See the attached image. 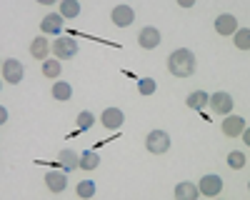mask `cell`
Returning a JSON list of instances; mask_svg holds the SVG:
<instances>
[{"label":"cell","instance_id":"cell-17","mask_svg":"<svg viewBox=\"0 0 250 200\" xmlns=\"http://www.w3.org/2000/svg\"><path fill=\"white\" fill-rule=\"evenodd\" d=\"M200 193H198V188L193 185V183H178L175 185V198L178 200H195Z\"/></svg>","mask_w":250,"mask_h":200},{"label":"cell","instance_id":"cell-12","mask_svg":"<svg viewBox=\"0 0 250 200\" xmlns=\"http://www.w3.org/2000/svg\"><path fill=\"white\" fill-rule=\"evenodd\" d=\"M40 30L45 35H60L62 33V15H58V13L45 15V20L40 23Z\"/></svg>","mask_w":250,"mask_h":200},{"label":"cell","instance_id":"cell-22","mask_svg":"<svg viewBox=\"0 0 250 200\" xmlns=\"http://www.w3.org/2000/svg\"><path fill=\"white\" fill-rule=\"evenodd\" d=\"M245 163H248V158H245V153H240V150H233L230 155H228V165H230L233 170L245 168Z\"/></svg>","mask_w":250,"mask_h":200},{"label":"cell","instance_id":"cell-6","mask_svg":"<svg viewBox=\"0 0 250 200\" xmlns=\"http://www.w3.org/2000/svg\"><path fill=\"white\" fill-rule=\"evenodd\" d=\"M53 53H55L58 60L73 58V55L78 53V40H73V38H60V40H55V43H53Z\"/></svg>","mask_w":250,"mask_h":200},{"label":"cell","instance_id":"cell-18","mask_svg":"<svg viewBox=\"0 0 250 200\" xmlns=\"http://www.w3.org/2000/svg\"><path fill=\"white\" fill-rule=\"evenodd\" d=\"M70 95H73V88H70L68 83H62V80H58V83L53 85V98H55V100H60V103H65V100H70Z\"/></svg>","mask_w":250,"mask_h":200},{"label":"cell","instance_id":"cell-1","mask_svg":"<svg viewBox=\"0 0 250 200\" xmlns=\"http://www.w3.org/2000/svg\"><path fill=\"white\" fill-rule=\"evenodd\" d=\"M168 70H170L175 78H190V75L195 73V55H193V50L178 48L175 53H170V58H168Z\"/></svg>","mask_w":250,"mask_h":200},{"label":"cell","instance_id":"cell-16","mask_svg":"<svg viewBox=\"0 0 250 200\" xmlns=\"http://www.w3.org/2000/svg\"><path fill=\"white\" fill-rule=\"evenodd\" d=\"M208 95L205 90H193L190 95H188V100H185V105L190 108V110H205V103H208Z\"/></svg>","mask_w":250,"mask_h":200},{"label":"cell","instance_id":"cell-25","mask_svg":"<svg viewBox=\"0 0 250 200\" xmlns=\"http://www.w3.org/2000/svg\"><path fill=\"white\" fill-rule=\"evenodd\" d=\"M93 120H95V118H93L90 110H83V113L78 115V128H80V130H90V128H93Z\"/></svg>","mask_w":250,"mask_h":200},{"label":"cell","instance_id":"cell-3","mask_svg":"<svg viewBox=\"0 0 250 200\" xmlns=\"http://www.w3.org/2000/svg\"><path fill=\"white\" fill-rule=\"evenodd\" d=\"M198 193L205 195V198H215L223 193V178L220 175H203L200 178V185H198Z\"/></svg>","mask_w":250,"mask_h":200},{"label":"cell","instance_id":"cell-14","mask_svg":"<svg viewBox=\"0 0 250 200\" xmlns=\"http://www.w3.org/2000/svg\"><path fill=\"white\" fill-rule=\"evenodd\" d=\"M58 163L65 168V173L68 170H75V168H80V155L73 153V150H60L58 153Z\"/></svg>","mask_w":250,"mask_h":200},{"label":"cell","instance_id":"cell-24","mask_svg":"<svg viewBox=\"0 0 250 200\" xmlns=\"http://www.w3.org/2000/svg\"><path fill=\"white\" fill-rule=\"evenodd\" d=\"M235 45H238L240 50H248V48H250V30H248V28H243V30L235 33Z\"/></svg>","mask_w":250,"mask_h":200},{"label":"cell","instance_id":"cell-9","mask_svg":"<svg viewBox=\"0 0 250 200\" xmlns=\"http://www.w3.org/2000/svg\"><path fill=\"white\" fill-rule=\"evenodd\" d=\"M243 130H245V118H240V115H228V118L223 120V133H225L228 138H238Z\"/></svg>","mask_w":250,"mask_h":200},{"label":"cell","instance_id":"cell-10","mask_svg":"<svg viewBox=\"0 0 250 200\" xmlns=\"http://www.w3.org/2000/svg\"><path fill=\"white\" fill-rule=\"evenodd\" d=\"M138 43H140V48H145V50L158 48V45H160V33H158V28H143L140 35H138Z\"/></svg>","mask_w":250,"mask_h":200},{"label":"cell","instance_id":"cell-23","mask_svg":"<svg viewBox=\"0 0 250 200\" xmlns=\"http://www.w3.org/2000/svg\"><path fill=\"white\" fill-rule=\"evenodd\" d=\"M78 195L80 198H93L95 195V183L93 180H83V183H78Z\"/></svg>","mask_w":250,"mask_h":200},{"label":"cell","instance_id":"cell-26","mask_svg":"<svg viewBox=\"0 0 250 200\" xmlns=\"http://www.w3.org/2000/svg\"><path fill=\"white\" fill-rule=\"evenodd\" d=\"M138 90H140L143 95L155 93V80H153V78H140V80H138Z\"/></svg>","mask_w":250,"mask_h":200},{"label":"cell","instance_id":"cell-27","mask_svg":"<svg viewBox=\"0 0 250 200\" xmlns=\"http://www.w3.org/2000/svg\"><path fill=\"white\" fill-rule=\"evenodd\" d=\"M240 135H245V145H250V128H248V125H245V130H243Z\"/></svg>","mask_w":250,"mask_h":200},{"label":"cell","instance_id":"cell-7","mask_svg":"<svg viewBox=\"0 0 250 200\" xmlns=\"http://www.w3.org/2000/svg\"><path fill=\"white\" fill-rule=\"evenodd\" d=\"M110 18H113V23H115L118 28H128V25H133L135 13H133L130 5H115L113 13H110Z\"/></svg>","mask_w":250,"mask_h":200},{"label":"cell","instance_id":"cell-13","mask_svg":"<svg viewBox=\"0 0 250 200\" xmlns=\"http://www.w3.org/2000/svg\"><path fill=\"white\" fill-rule=\"evenodd\" d=\"M215 30H218L220 35H230V33H235V30H238V20H235V15H230V13L218 15V20H215Z\"/></svg>","mask_w":250,"mask_h":200},{"label":"cell","instance_id":"cell-20","mask_svg":"<svg viewBox=\"0 0 250 200\" xmlns=\"http://www.w3.org/2000/svg\"><path fill=\"white\" fill-rule=\"evenodd\" d=\"M60 15L62 18L80 15V3H78V0H62V3H60Z\"/></svg>","mask_w":250,"mask_h":200},{"label":"cell","instance_id":"cell-15","mask_svg":"<svg viewBox=\"0 0 250 200\" xmlns=\"http://www.w3.org/2000/svg\"><path fill=\"white\" fill-rule=\"evenodd\" d=\"M48 50H50V45H48V40L45 38H35L33 43H30V55L35 58V60H48Z\"/></svg>","mask_w":250,"mask_h":200},{"label":"cell","instance_id":"cell-5","mask_svg":"<svg viewBox=\"0 0 250 200\" xmlns=\"http://www.w3.org/2000/svg\"><path fill=\"white\" fill-rule=\"evenodd\" d=\"M208 103H210V110H213L215 115H228V113L233 110V98L228 95V93H223V90L208 98Z\"/></svg>","mask_w":250,"mask_h":200},{"label":"cell","instance_id":"cell-8","mask_svg":"<svg viewBox=\"0 0 250 200\" xmlns=\"http://www.w3.org/2000/svg\"><path fill=\"white\" fill-rule=\"evenodd\" d=\"M100 123L105 125L108 130H118L125 123V115H123L120 108H105V110H103V115H100Z\"/></svg>","mask_w":250,"mask_h":200},{"label":"cell","instance_id":"cell-19","mask_svg":"<svg viewBox=\"0 0 250 200\" xmlns=\"http://www.w3.org/2000/svg\"><path fill=\"white\" fill-rule=\"evenodd\" d=\"M98 165H100V158H98L93 150H85V153L80 155V168H83V170H95Z\"/></svg>","mask_w":250,"mask_h":200},{"label":"cell","instance_id":"cell-11","mask_svg":"<svg viewBox=\"0 0 250 200\" xmlns=\"http://www.w3.org/2000/svg\"><path fill=\"white\" fill-rule=\"evenodd\" d=\"M45 185H48L50 193H62L68 188V178H65V173L50 170V173H45Z\"/></svg>","mask_w":250,"mask_h":200},{"label":"cell","instance_id":"cell-2","mask_svg":"<svg viewBox=\"0 0 250 200\" xmlns=\"http://www.w3.org/2000/svg\"><path fill=\"white\" fill-rule=\"evenodd\" d=\"M145 148H148V153H153V155L168 153V148H170V135L165 133V130H150L148 138H145Z\"/></svg>","mask_w":250,"mask_h":200},{"label":"cell","instance_id":"cell-28","mask_svg":"<svg viewBox=\"0 0 250 200\" xmlns=\"http://www.w3.org/2000/svg\"><path fill=\"white\" fill-rule=\"evenodd\" d=\"M5 120H8V110L3 108V110H0V123H5Z\"/></svg>","mask_w":250,"mask_h":200},{"label":"cell","instance_id":"cell-21","mask_svg":"<svg viewBox=\"0 0 250 200\" xmlns=\"http://www.w3.org/2000/svg\"><path fill=\"white\" fill-rule=\"evenodd\" d=\"M60 73H62L60 60H45V63H43V75H45V78L55 80V78H60Z\"/></svg>","mask_w":250,"mask_h":200},{"label":"cell","instance_id":"cell-4","mask_svg":"<svg viewBox=\"0 0 250 200\" xmlns=\"http://www.w3.org/2000/svg\"><path fill=\"white\" fill-rule=\"evenodd\" d=\"M23 63L20 60H15V58H8L5 63H3V80L5 83H10V85H18L20 80H23Z\"/></svg>","mask_w":250,"mask_h":200}]
</instances>
